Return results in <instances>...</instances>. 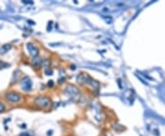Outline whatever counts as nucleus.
<instances>
[{
    "mask_svg": "<svg viewBox=\"0 0 165 136\" xmlns=\"http://www.w3.org/2000/svg\"><path fill=\"white\" fill-rule=\"evenodd\" d=\"M34 104L38 108L42 109H49L52 107V100L50 99L46 96H39L34 99Z\"/></svg>",
    "mask_w": 165,
    "mask_h": 136,
    "instance_id": "obj_1",
    "label": "nucleus"
},
{
    "mask_svg": "<svg viewBox=\"0 0 165 136\" xmlns=\"http://www.w3.org/2000/svg\"><path fill=\"white\" fill-rule=\"evenodd\" d=\"M5 98L11 103H18L21 100L22 95L18 92H15V91H10L5 95Z\"/></svg>",
    "mask_w": 165,
    "mask_h": 136,
    "instance_id": "obj_2",
    "label": "nucleus"
},
{
    "mask_svg": "<svg viewBox=\"0 0 165 136\" xmlns=\"http://www.w3.org/2000/svg\"><path fill=\"white\" fill-rule=\"evenodd\" d=\"M20 87L24 91H29V90H31L32 83L31 81V79H29L28 77H23L22 80L20 81Z\"/></svg>",
    "mask_w": 165,
    "mask_h": 136,
    "instance_id": "obj_3",
    "label": "nucleus"
},
{
    "mask_svg": "<svg viewBox=\"0 0 165 136\" xmlns=\"http://www.w3.org/2000/svg\"><path fill=\"white\" fill-rule=\"evenodd\" d=\"M27 49L29 52V54L32 55L33 57L39 56V49L37 48V46H35L32 43H28L27 44Z\"/></svg>",
    "mask_w": 165,
    "mask_h": 136,
    "instance_id": "obj_4",
    "label": "nucleus"
},
{
    "mask_svg": "<svg viewBox=\"0 0 165 136\" xmlns=\"http://www.w3.org/2000/svg\"><path fill=\"white\" fill-rule=\"evenodd\" d=\"M42 63H43V60H42L41 57H39V56L33 57L32 65L34 66V68H39L41 66H42Z\"/></svg>",
    "mask_w": 165,
    "mask_h": 136,
    "instance_id": "obj_5",
    "label": "nucleus"
},
{
    "mask_svg": "<svg viewBox=\"0 0 165 136\" xmlns=\"http://www.w3.org/2000/svg\"><path fill=\"white\" fill-rule=\"evenodd\" d=\"M11 49V45L10 44H4L1 46V48H0V54H5L6 53H7L9 50Z\"/></svg>",
    "mask_w": 165,
    "mask_h": 136,
    "instance_id": "obj_6",
    "label": "nucleus"
},
{
    "mask_svg": "<svg viewBox=\"0 0 165 136\" xmlns=\"http://www.w3.org/2000/svg\"><path fill=\"white\" fill-rule=\"evenodd\" d=\"M5 109H6V108H5V105L2 102H0V112H4Z\"/></svg>",
    "mask_w": 165,
    "mask_h": 136,
    "instance_id": "obj_7",
    "label": "nucleus"
},
{
    "mask_svg": "<svg viewBox=\"0 0 165 136\" xmlns=\"http://www.w3.org/2000/svg\"><path fill=\"white\" fill-rule=\"evenodd\" d=\"M45 73H46L47 74H50V75H51V74H52V69L50 70V68L48 67V69H46V70H45Z\"/></svg>",
    "mask_w": 165,
    "mask_h": 136,
    "instance_id": "obj_8",
    "label": "nucleus"
},
{
    "mask_svg": "<svg viewBox=\"0 0 165 136\" xmlns=\"http://www.w3.org/2000/svg\"><path fill=\"white\" fill-rule=\"evenodd\" d=\"M19 136H32V135H29V133H21Z\"/></svg>",
    "mask_w": 165,
    "mask_h": 136,
    "instance_id": "obj_9",
    "label": "nucleus"
}]
</instances>
